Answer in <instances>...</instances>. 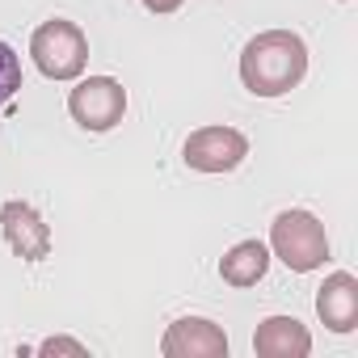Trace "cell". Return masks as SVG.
Here are the masks:
<instances>
[{"label":"cell","mask_w":358,"mask_h":358,"mask_svg":"<svg viewBox=\"0 0 358 358\" xmlns=\"http://www.w3.org/2000/svg\"><path fill=\"white\" fill-rule=\"evenodd\" d=\"M308 76V43L295 30H266L241 51V80L253 97H282Z\"/></svg>","instance_id":"cell-1"},{"label":"cell","mask_w":358,"mask_h":358,"mask_svg":"<svg viewBox=\"0 0 358 358\" xmlns=\"http://www.w3.org/2000/svg\"><path fill=\"white\" fill-rule=\"evenodd\" d=\"M270 249H274V257L287 270L312 274V270H320L329 262V232H324V224L312 211L295 207V211L274 215V224H270Z\"/></svg>","instance_id":"cell-2"},{"label":"cell","mask_w":358,"mask_h":358,"mask_svg":"<svg viewBox=\"0 0 358 358\" xmlns=\"http://www.w3.org/2000/svg\"><path fill=\"white\" fill-rule=\"evenodd\" d=\"M30 55H34V64L47 80H80V72L89 64V38L76 22L51 17L34 30Z\"/></svg>","instance_id":"cell-3"},{"label":"cell","mask_w":358,"mask_h":358,"mask_svg":"<svg viewBox=\"0 0 358 358\" xmlns=\"http://www.w3.org/2000/svg\"><path fill=\"white\" fill-rule=\"evenodd\" d=\"M68 114L85 127V131H114L127 114V89L114 76H85L76 80V89L68 93Z\"/></svg>","instance_id":"cell-4"},{"label":"cell","mask_w":358,"mask_h":358,"mask_svg":"<svg viewBox=\"0 0 358 358\" xmlns=\"http://www.w3.org/2000/svg\"><path fill=\"white\" fill-rule=\"evenodd\" d=\"M245 156H249V139L236 127H199L182 148V160L194 173H232Z\"/></svg>","instance_id":"cell-5"},{"label":"cell","mask_w":358,"mask_h":358,"mask_svg":"<svg viewBox=\"0 0 358 358\" xmlns=\"http://www.w3.org/2000/svg\"><path fill=\"white\" fill-rule=\"evenodd\" d=\"M160 354L164 358H224L228 354V333L207 316H182L164 329Z\"/></svg>","instance_id":"cell-6"},{"label":"cell","mask_w":358,"mask_h":358,"mask_svg":"<svg viewBox=\"0 0 358 358\" xmlns=\"http://www.w3.org/2000/svg\"><path fill=\"white\" fill-rule=\"evenodd\" d=\"M0 232H5L9 249L22 257V262H43L51 253V228L43 224V215L22 203V199H9L0 207Z\"/></svg>","instance_id":"cell-7"},{"label":"cell","mask_w":358,"mask_h":358,"mask_svg":"<svg viewBox=\"0 0 358 358\" xmlns=\"http://www.w3.org/2000/svg\"><path fill=\"white\" fill-rule=\"evenodd\" d=\"M316 316L333 333H354L358 329V278L350 270H337L320 282L316 291Z\"/></svg>","instance_id":"cell-8"},{"label":"cell","mask_w":358,"mask_h":358,"mask_svg":"<svg viewBox=\"0 0 358 358\" xmlns=\"http://www.w3.org/2000/svg\"><path fill=\"white\" fill-rule=\"evenodd\" d=\"M253 350L262 358H308L312 354V333L295 316H266L253 333Z\"/></svg>","instance_id":"cell-9"},{"label":"cell","mask_w":358,"mask_h":358,"mask_svg":"<svg viewBox=\"0 0 358 358\" xmlns=\"http://www.w3.org/2000/svg\"><path fill=\"white\" fill-rule=\"evenodd\" d=\"M266 270H270V249L262 241H236L220 262V278L232 287H253L266 278Z\"/></svg>","instance_id":"cell-10"},{"label":"cell","mask_w":358,"mask_h":358,"mask_svg":"<svg viewBox=\"0 0 358 358\" xmlns=\"http://www.w3.org/2000/svg\"><path fill=\"white\" fill-rule=\"evenodd\" d=\"M22 89V59L9 43H0V106Z\"/></svg>","instance_id":"cell-11"},{"label":"cell","mask_w":358,"mask_h":358,"mask_svg":"<svg viewBox=\"0 0 358 358\" xmlns=\"http://www.w3.org/2000/svg\"><path fill=\"white\" fill-rule=\"evenodd\" d=\"M38 354H43V358H51V354H76V358H80V354H89V350H85L80 341H72V337H47V341L38 345Z\"/></svg>","instance_id":"cell-12"},{"label":"cell","mask_w":358,"mask_h":358,"mask_svg":"<svg viewBox=\"0 0 358 358\" xmlns=\"http://www.w3.org/2000/svg\"><path fill=\"white\" fill-rule=\"evenodd\" d=\"M143 9L148 13H177V9H182V0H143Z\"/></svg>","instance_id":"cell-13"}]
</instances>
